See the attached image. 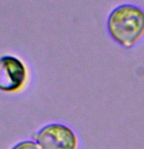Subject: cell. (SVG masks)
<instances>
[{
	"label": "cell",
	"instance_id": "cell-1",
	"mask_svg": "<svg viewBox=\"0 0 144 149\" xmlns=\"http://www.w3.org/2000/svg\"><path fill=\"white\" fill-rule=\"evenodd\" d=\"M107 30L116 43L131 49L144 37V10L133 3L118 5L108 16Z\"/></svg>",
	"mask_w": 144,
	"mask_h": 149
},
{
	"label": "cell",
	"instance_id": "cell-2",
	"mask_svg": "<svg viewBox=\"0 0 144 149\" xmlns=\"http://www.w3.org/2000/svg\"><path fill=\"white\" fill-rule=\"evenodd\" d=\"M41 149H78L80 139L75 131L63 123H49L33 134Z\"/></svg>",
	"mask_w": 144,
	"mask_h": 149
},
{
	"label": "cell",
	"instance_id": "cell-3",
	"mask_svg": "<svg viewBox=\"0 0 144 149\" xmlns=\"http://www.w3.org/2000/svg\"><path fill=\"white\" fill-rule=\"evenodd\" d=\"M29 71L21 58L16 56L0 57V92L16 94L25 88Z\"/></svg>",
	"mask_w": 144,
	"mask_h": 149
},
{
	"label": "cell",
	"instance_id": "cell-4",
	"mask_svg": "<svg viewBox=\"0 0 144 149\" xmlns=\"http://www.w3.org/2000/svg\"><path fill=\"white\" fill-rule=\"evenodd\" d=\"M11 149H41V148L35 140L26 139L16 143Z\"/></svg>",
	"mask_w": 144,
	"mask_h": 149
}]
</instances>
